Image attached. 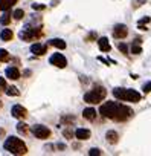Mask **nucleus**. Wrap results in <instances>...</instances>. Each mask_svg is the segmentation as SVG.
Returning <instances> with one entry per match:
<instances>
[{
	"label": "nucleus",
	"instance_id": "1",
	"mask_svg": "<svg viewBox=\"0 0 151 156\" xmlns=\"http://www.w3.org/2000/svg\"><path fill=\"white\" fill-rule=\"evenodd\" d=\"M3 147H5V150H8V151L12 153V154H26V153H28L26 144H25L22 139L15 138V136H9V138L5 141Z\"/></svg>",
	"mask_w": 151,
	"mask_h": 156
},
{
	"label": "nucleus",
	"instance_id": "2",
	"mask_svg": "<svg viewBox=\"0 0 151 156\" xmlns=\"http://www.w3.org/2000/svg\"><path fill=\"white\" fill-rule=\"evenodd\" d=\"M105 95H107L105 89L101 87V86H96L93 90H90V92H87L84 95V101L89 103V104H98V103H101L105 98Z\"/></svg>",
	"mask_w": 151,
	"mask_h": 156
},
{
	"label": "nucleus",
	"instance_id": "3",
	"mask_svg": "<svg viewBox=\"0 0 151 156\" xmlns=\"http://www.w3.org/2000/svg\"><path fill=\"white\" fill-rule=\"evenodd\" d=\"M131 116H133V110H131L130 107H127V106H124V104H118V109H116V112H115V115H113L112 119L122 122V121H127V119L131 118Z\"/></svg>",
	"mask_w": 151,
	"mask_h": 156
},
{
	"label": "nucleus",
	"instance_id": "4",
	"mask_svg": "<svg viewBox=\"0 0 151 156\" xmlns=\"http://www.w3.org/2000/svg\"><path fill=\"white\" fill-rule=\"evenodd\" d=\"M118 104H119V103L107 101V103H104V104L99 107V113H101L104 118L112 119V118H113V115H115V112H116V109H118Z\"/></svg>",
	"mask_w": 151,
	"mask_h": 156
},
{
	"label": "nucleus",
	"instance_id": "5",
	"mask_svg": "<svg viewBox=\"0 0 151 156\" xmlns=\"http://www.w3.org/2000/svg\"><path fill=\"white\" fill-rule=\"evenodd\" d=\"M40 35H41V29H40V28H26V29H23V31L19 34V37H20L22 40H25V41L38 38Z\"/></svg>",
	"mask_w": 151,
	"mask_h": 156
},
{
	"label": "nucleus",
	"instance_id": "6",
	"mask_svg": "<svg viewBox=\"0 0 151 156\" xmlns=\"http://www.w3.org/2000/svg\"><path fill=\"white\" fill-rule=\"evenodd\" d=\"M31 132H32V133H34V136H35V138H38V139H46V138H49V136H50V130H49L47 127L41 126V124L34 126V127L31 129Z\"/></svg>",
	"mask_w": 151,
	"mask_h": 156
},
{
	"label": "nucleus",
	"instance_id": "7",
	"mask_svg": "<svg viewBox=\"0 0 151 156\" xmlns=\"http://www.w3.org/2000/svg\"><path fill=\"white\" fill-rule=\"evenodd\" d=\"M140 94L134 89H124V98L122 101H130V103H137L140 101Z\"/></svg>",
	"mask_w": 151,
	"mask_h": 156
},
{
	"label": "nucleus",
	"instance_id": "8",
	"mask_svg": "<svg viewBox=\"0 0 151 156\" xmlns=\"http://www.w3.org/2000/svg\"><path fill=\"white\" fill-rule=\"evenodd\" d=\"M49 61H50V64H53V66H57L60 69H63V67L67 66V60H66V57L63 54H53L49 58Z\"/></svg>",
	"mask_w": 151,
	"mask_h": 156
},
{
	"label": "nucleus",
	"instance_id": "9",
	"mask_svg": "<svg viewBox=\"0 0 151 156\" xmlns=\"http://www.w3.org/2000/svg\"><path fill=\"white\" fill-rule=\"evenodd\" d=\"M11 113H12V116H14V118H17V119H25V118L28 116V110H26L23 106H20V104L12 106Z\"/></svg>",
	"mask_w": 151,
	"mask_h": 156
},
{
	"label": "nucleus",
	"instance_id": "10",
	"mask_svg": "<svg viewBox=\"0 0 151 156\" xmlns=\"http://www.w3.org/2000/svg\"><path fill=\"white\" fill-rule=\"evenodd\" d=\"M128 34V28L125 25H116L113 28V37L115 38H125Z\"/></svg>",
	"mask_w": 151,
	"mask_h": 156
},
{
	"label": "nucleus",
	"instance_id": "11",
	"mask_svg": "<svg viewBox=\"0 0 151 156\" xmlns=\"http://www.w3.org/2000/svg\"><path fill=\"white\" fill-rule=\"evenodd\" d=\"M47 51V46L46 44H41V43H34L31 46V52L35 54V55H44Z\"/></svg>",
	"mask_w": 151,
	"mask_h": 156
},
{
	"label": "nucleus",
	"instance_id": "12",
	"mask_svg": "<svg viewBox=\"0 0 151 156\" xmlns=\"http://www.w3.org/2000/svg\"><path fill=\"white\" fill-rule=\"evenodd\" d=\"M5 73H6V78H9V80H14V81L20 78V70H19L17 67H14V66L8 67Z\"/></svg>",
	"mask_w": 151,
	"mask_h": 156
},
{
	"label": "nucleus",
	"instance_id": "13",
	"mask_svg": "<svg viewBox=\"0 0 151 156\" xmlns=\"http://www.w3.org/2000/svg\"><path fill=\"white\" fill-rule=\"evenodd\" d=\"M75 136H77L78 139H81V141H86V139L90 138V130L89 129H77Z\"/></svg>",
	"mask_w": 151,
	"mask_h": 156
},
{
	"label": "nucleus",
	"instance_id": "14",
	"mask_svg": "<svg viewBox=\"0 0 151 156\" xmlns=\"http://www.w3.org/2000/svg\"><path fill=\"white\" fill-rule=\"evenodd\" d=\"M98 46H99V49H101L102 52H110V49H112V46H110V43H108V38H107V37L99 38V40H98Z\"/></svg>",
	"mask_w": 151,
	"mask_h": 156
},
{
	"label": "nucleus",
	"instance_id": "15",
	"mask_svg": "<svg viewBox=\"0 0 151 156\" xmlns=\"http://www.w3.org/2000/svg\"><path fill=\"white\" fill-rule=\"evenodd\" d=\"M83 116H84L87 121H95V118H96V110H95L93 107H87V109H84Z\"/></svg>",
	"mask_w": 151,
	"mask_h": 156
},
{
	"label": "nucleus",
	"instance_id": "16",
	"mask_svg": "<svg viewBox=\"0 0 151 156\" xmlns=\"http://www.w3.org/2000/svg\"><path fill=\"white\" fill-rule=\"evenodd\" d=\"M118 133L115 132V130H108L107 132V135H105V139H107V142L108 144H116L118 142Z\"/></svg>",
	"mask_w": 151,
	"mask_h": 156
},
{
	"label": "nucleus",
	"instance_id": "17",
	"mask_svg": "<svg viewBox=\"0 0 151 156\" xmlns=\"http://www.w3.org/2000/svg\"><path fill=\"white\" fill-rule=\"evenodd\" d=\"M17 3V0H0V9H3V11H8L12 5Z\"/></svg>",
	"mask_w": 151,
	"mask_h": 156
},
{
	"label": "nucleus",
	"instance_id": "18",
	"mask_svg": "<svg viewBox=\"0 0 151 156\" xmlns=\"http://www.w3.org/2000/svg\"><path fill=\"white\" fill-rule=\"evenodd\" d=\"M12 37H14V34H12L11 29H3L2 32H0V38H2L3 41H9V40H12Z\"/></svg>",
	"mask_w": 151,
	"mask_h": 156
},
{
	"label": "nucleus",
	"instance_id": "19",
	"mask_svg": "<svg viewBox=\"0 0 151 156\" xmlns=\"http://www.w3.org/2000/svg\"><path fill=\"white\" fill-rule=\"evenodd\" d=\"M50 44L55 46V48H58V49H66V41L61 40V38H53V40H50Z\"/></svg>",
	"mask_w": 151,
	"mask_h": 156
},
{
	"label": "nucleus",
	"instance_id": "20",
	"mask_svg": "<svg viewBox=\"0 0 151 156\" xmlns=\"http://www.w3.org/2000/svg\"><path fill=\"white\" fill-rule=\"evenodd\" d=\"M6 95L8 97H19L20 95V92H19V89L17 87H14V86H11V87H6Z\"/></svg>",
	"mask_w": 151,
	"mask_h": 156
},
{
	"label": "nucleus",
	"instance_id": "21",
	"mask_svg": "<svg viewBox=\"0 0 151 156\" xmlns=\"http://www.w3.org/2000/svg\"><path fill=\"white\" fill-rule=\"evenodd\" d=\"M151 22V17H143L142 20H139V23H137V26H139V29H142V31H146V23H149Z\"/></svg>",
	"mask_w": 151,
	"mask_h": 156
},
{
	"label": "nucleus",
	"instance_id": "22",
	"mask_svg": "<svg viewBox=\"0 0 151 156\" xmlns=\"http://www.w3.org/2000/svg\"><path fill=\"white\" fill-rule=\"evenodd\" d=\"M28 130H29V129H28V126H26L25 122H19V124H17V132H19V133L26 135V133H28Z\"/></svg>",
	"mask_w": 151,
	"mask_h": 156
},
{
	"label": "nucleus",
	"instance_id": "23",
	"mask_svg": "<svg viewBox=\"0 0 151 156\" xmlns=\"http://www.w3.org/2000/svg\"><path fill=\"white\" fill-rule=\"evenodd\" d=\"M131 54H134V55L142 54V48H140L139 43H133V46H131Z\"/></svg>",
	"mask_w": 151,
	"mask_h": 156
},
{
	"label": "nucleus",
	"instance_id": "24",
	"mask_svg": "<svg viewBox=\"0 0 151 156\" xmlns=\"http://www.w3.org/2000/svg\"><path fill=\"white\" fill-rule=\"evenodd\" d=\"M12 17H14L15 20H22V19L25 17V11H23V9H15L14 14H12Z\"/></svg>",
	"mask_w": 151,
	"mask_h": 156
},
{
	"label": "nucleus",
	"instance_id": "25",
	"mask_svg": "<svg viewBox=\"0 0 151 156\" xmlns=\"http://www.w3.org/2000/svg\"><path fill=\"white\" fill-rule=\"evenodd\" d=\"M9 22H11V16L8 14V12H5L3 16H2V19H0V23H2V25H9Z\"/></svg>",
	"mask_w": 151,
	"mask_h": 156
},
{
	"label": "nucleus",
	"instance_id": "26",
	"mask_svg": "<svg viewBox=\"0 0 151 156\" xmlns=\"http://www.w3.org/2000/svg\"><path fill=\"white\" fill-rule=\"evenodd\" d=\"M9 60V54L5 49H0V61H8Z\"/></svg>",
	"mask_w": 151,
	"mask_h": 156
},
{
	"label": "nucleus",
	"instance_id": "27",
	"mask_svg": "<svg viewBox=\"0 0 151 156\" xmlns=\"http://www.w3.org/2000/svg\"><path fill=\"white\" fill-rule=\"evenodd\" d=\"M61 122L72 124V122H75V116H63V118H61Z\"/></svg>",
	"mask_w": 151,
	"mask_h": 156
},
{
	"label": "nucleus",
	"instance_id": "28",
	"mask_svg": "<svg viewBox=\"0 0 151 156\" xmlns=\"http://www.w3.org/2000/svg\"><path fill=\"white\" fill-rule=\"evenodd\" d=\"M118 49H119L122 54H127V52H128V46L124 44V43H119V44H118Z\"/></svg>",
	"mask_w": 151,
	"mask_h": 156
},
{
	"label": "nucleus",
	"instance_id": "29",
	"mask_svg": "<svg viewBox=\"0 0 151 156\" xmlns=\"http://www.w3.org/2000/svg\"><path fill=\"white\" fill-rule=\"evenodd\" d=\"M142 90H143L145 94H149V92H151V81H146V83L143 84V87H142Z\"/></svg>",
	"mask_w": 151,
	"mask_h": 156
},
{
	"label": "nucleus",
	"instance_id": "30",
	"mask_svg": "<svg viewBox=\"0 0 151 156\" xmlns=\"http://www.w3.org/2000/svg\"><path fill=\"white\" fill-rule=\"evenodd\" d=\"M63 135H64V136H66V138H67V139H70V138H72V136H73V135H75V133H73V132H72V130H70V129H69V127H67V129H66V130H64V132H63Z\"/></svg>",
	"mask_w": 151,
	"mask_h": 156
},
{
	"label": "nucleus",
	"instance_id": "31",
	"mask_svg": "<svg viewBox=\"0 0 151 156\" xmlns=\"http://www.w3.org/2000/svg\"><path fill=\"white\" fill-rule=\"evenodd\" d=\"M3 90H6V81H5V78H0V94Z\"/></svg>",
	"mask_w": 151,
	"mask_h": 156
},
{
	"label": "nucleus",
	"instance_id": "32",
	"mask_svg": "<svg viewBox=\"0 0 151 156\" xmlns=\"http://www.w3.org/2000/svg\"><path fill=\"white\" fill-rule=\"evenodd\" d=\"M89 154H90V156H99V154H101V150H99V148H90Z\"/></svg>",
	"mask_w": 151,
	"mask_h": 156
},
{
	"label": "nucleus",
	"instance_id": "33",
	"mask_svg": "<svg viewBox=\"0 0 151 156\" xmlns=\"http://www.w3.org/2000/svg\"><path fill=\"white\" fill-rule=\"evenodd\" d=\"M44 8H46V6L41 5V3H34V5H32V9H37V11H43Z\"/></svg>",
	"mask_w": 151,
	"mask_h": 156
},
{
	"label": "nucleus",
	"instance_id": "34",
	"mask_svg": "<svg viewBox=\"0 0 151 156\" xmlns=\"http://www.w3.org/2000/svg\"><path fill=\"white\" fill-rule=\"evenodd\" d=\"M136 2H137V5H139V6H142V5L146 2V0H136Z\"/></svg>",
	"mask_w": 151,
	"mask_h": 156
},
{
	"label": "nucleus",
	"instance_id": "35",
	"mask_svg": "<svg viewBox=\"0 0 151 156\" xmlns=\"http://www.w3.org/2000/svg\"><path fill=\"white\" fill-rule=\"evenodd\" d=\"M0 107H2V101H0Z\"/></svg>",
	"mask_w": 151,
	"mask_h": 156
}]
</instances>
